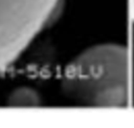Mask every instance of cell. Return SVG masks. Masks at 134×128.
<instances>
[{"mask_svg": "<svg viewBox=\"0 0 134 128\" xmlns=\"http://www.w3.org/2000/svg\"><path fill=\"white\" fill-rule=\"evenodd\" d=\"M63 89L88 107H125L130 100L131 61L127 48L102 43L86 48L66 67Z\"/></svg>", "mask_w": 134, "mask_h": 128, "instance_id": "6da1fadb", "label": "cell"}, {"mask_svg": "<svg viewBox=\"0 0 134 128\" xmlns=\"http://www.w3.org/2000/svg\"><path fill=\"white\" fill-rule=\"evenodd\" d=\"M129 8H130V14H131L132 20L134 22V0H129Z\"/></svg>", "mask_w": 134, "mask_h": 128, "instance_id": "7a4b0ae2", "label": "cell"}]
</instances>
